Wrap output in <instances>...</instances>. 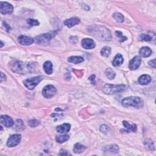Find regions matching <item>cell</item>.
Returning a JSON list of instances; mask_svg holds the SVG:
<instances>
[{
    "instance_id": "27",
    "label": "cell",
    "mask_w": 156,
    "mask_h": 156,
    "mask_svg": "<svg viewBox=\"0 0 156 156\" xmlns=\"http://www.w3.org/2000/svg\"><path fill=\"white\" fill-rule=\"evenodd\" d=\"M145 145L149 150H154V146L153 142L150 139H147L145 141Z\"/></svg>"
},
{
    "instance_id": "2",
    "label": "cell",
    "mask_w": 156,
    "mask_h": 156,
    "mask_svg": "<svg viewBox=\"0 0 156 156\" xmlns=\"http://www.w3.org/2000/svg\"><path fill=\"white\" fill-rule=\"evenodd\" d=\"M122 104L125 107L132 106L137 109H140L143 106V101L139 97L129 96L122 101Z\"/></svg>"
},
{
    "instance_id": "14",
    "label": "cell",
    "mask_w": 156,
    "mask_h": 156,
    "mask_svg": "<svg viewBox=\"0 0 156 156\" xmlns=\"http://www.w3.org/2000/svg\"><path fill=\"white\" fill-rule=\"evenodd\" d=\"M80 23V20L78 18L74 17V18H71L70 19H68L65 20L64 22V24L66 26L70 28H72L73 26H75V25H77Z\"/></svg>"
},
{
    "instance_id": "12",
    "label": "cell",
    "mask_w": 156,
    "mask_h": 156,
    "mask_svg": "<svg viewBox=\"0 0 156 156\" xmlns=\"http://www.w3.org/2000/svg\"><path fill=\"white\" fill-rule=\"evenodd\" d=\"M82 46L84 49H91L95 47V43L93 39H84L82 40Z\"/></svg>"
},
{
    "instance_id": "25",
    "label": "cell",
    "mask_w": 156,
    "mask_h": 156,
    "mask_svg": "<svg viewBox=\"0 0 156 156\" xmlns=\"http://www.w3.org/2000/svg\"><path fill=\"white\" fill-rule=\"evenodd\" d=\"M70 137L68 135H64V136H59L56 137V140L59 143H62L69 139Z\"/></svg>"
},
{
    "instance_id": "23",
    "label": "cell",
    "mask_w": 156,
    "mask_h": 156,
    "mask_svg": "<svg viewBox=\"0 0 156 156\" xmlns=\"http://www.w3.org/2000/svg\"><path fill=\"white\" fill-rule=\"evenodd\" d=\"M105 74H106L107 78L111 80L113 79L115 77V73L114 72V71L110 68H108L106 70V71H105Z\"/></svg>"
},
{
    "instance_id": "32",
    "label": "cell",
    "mask_w": 156,
    "mask_h": 156,
    "mask_svg": "<svg viewBox=\"0 0 156 156\" xmlns=\"http://www.w3.org/2000/svg\"><path fill=\"white\" fill-rule=\"evenodd\" d=\"M140 40L142 41H149L152 40V37L147 34H142L140 36Z\"/></svg>"
},
{
    "instance_id": "3",
    "label": "cell",
    "mask_w": 156,
    "mask_h": 156,
    "mask_svg": "<svg viewBox=\"0 0 156 156\" xmlns=\"http://www.w3.org/2000/svg\"><path fill=\"white\" fill-rule=\"evenodd\" d=\"M126 89V86L123 84H120V85H112V84H106L103 87V91L106 94L112 95L124 91Z\"/></svg>"
},
{
    "instance_id": "5",
    "label": "cell",
    "mask_w": 156,
    "mask_h": 156,
    "mask_svg": "<svg viewBox=\"0 0 156 156\" xmlns=\"http://www.w3.org/2000/svg\"><path fill=\"white\" fill-rule=\"evenodd\" d=\"M42 80H43V78L41 76H36L25 80L24 84L29 90H33Z\"/></svg>"
},
{
    "instance_id": "29",
    "label": "cell",
    "mask_w": 156,
    "mask_h": 156,
    "mask_svg": "<svg viewBox=\"0 0 156 156\" xmlns=\"http://www.w3.org/2000/svg\"><path fill=\"white\" fill-rule=\"evenodd\" d=\"M40 124V122L39 120H32L29 121L28 124L29 126H31V128H35L39 126Z\"/></svg>"
},
{
    "instance_id": "1",
    "label": "cell",
    "mask_w": 156,
    "mask_h": 156,
    "mask_svg": "<svg viewBox=\"0 0 156 156\" xmlns=\"http://www.w3.org/2000/svg\"><path fill=\"white\" fill-rule=\"evenodd\" d=\"M35 68V64L32 63H27L18 61L16 62L12 66V70L19 74H27L31 73Z\"/></svg>"
},
{
    "instance_id": "7",
    "label": "cell",
    "mask_w": 156,
    "mask_h": 156,
    "mask_svg": "<svg viewBox=\"0 0 156 156\" xmlns=\"http://www.w3.org/2000/svg\"><path fill=\"white\" fill-rule=\"evenodd\" d=\"M14 7L7 2L0 3V12L3 15L11 14L13 12Z\"/></svg>"
},
{
    "instance_id": "26",
    "label": "cell",
    "mask_w": 156,
    "mask_h": 156,
    "mask_svg": "<svg viewBox=\"0 0 156 156\" xmlns=\"http://www.w3.org/2000/svg\"><path fill=\"white\" fill-rule=\"evenodd\" d=\"M113 17L118 23H123L124 22V16L120 13L114 14L113 15Z\"/></svg>"
},
{
    "instance_id": "38",
    "label": "cell",
    "mask_w": 156,
    "mask_h": 156,
    "mask_svg": "<svg viewBox=\"0 0 156 156\" xmlns=\"http://www.w3.org/2000/svg\"><path fill=\"white\" fill-rule=\"evenodd\" d=\"M1 48H2V47H3V42L1 41Z\"/></svg>"
},
{
    "instance_id": "36",
    "label": "cell",
    "mask_w": 156,
    "mask_h": 156,
    "mask_svg": "<svg viewBox=\"0 0 156 156\" xmlns=\"http://www.w3.org/2000/svg\"><path fill=\"white\" fill-rule=\"evenodd\" d=\"M6 79V76H5V74H4L3 73H1V79H0V82H2L4 81H5Z\"/></svg>"
},
{
    "instance_id": "6",
    "label": "cell",
    "mask_w": 156,
    "mask_h": 156,
    "mask_svg": "<svg viewBox=\"0 0 156 156\" xmlns=\"http://www.w3.org/2000/svg\"><path fill=\"white\" fill-rule=\"evenodd\" d=\"M57 90L55 87L52 85H49L46 86L42 91V94H43L45 98L49 99L55 96L56 94Z\"/></svg>"
},
{
    "instance_id": "24",
    "label": "cell",
    "mask_w": 156,
    "mask_h": 156,
    "mask_svg": "<svg viewBox=\"0 0 156 156\" xmlns=\"http://www.w3.org/2000/svg\"><path fill=\"white\" fill-rule=\"evenodd\" d=\"M111 53V48L109 46H105L101 51V55L104 57H109Z\"/></svg>"
},
{
    "instance_id": "22",
    "label": "cell",
    "mask_w": 156,
    "mask_h": 156,
    "mask_svg": "<svg viewBox=\"0 0 156 156\" xmlns=\"http://www.w3.org/2000/svg\"><path fill=\"white\" fill-rule=\"evenodd\" d=\"M86 149V146L81 145L80 143H76V144L74 145L73 151H74V153L76 154H80V153H82L83 151H85Z\"/></svg>"
},
{
    "instance_id": "33",
    "label": "cell",
    "mask_w": 156,
    "mask_h": 156,
    "mask_svg": "<svg viewBox=\"0 0 156 156\" xmlns=\"http://www.w3.org/2000/svg\"><path fill=\"white\" fill-rule=\"evenodd\" d=\"M109 129V127L106 124L101 125V127H100V130L103 133H106L108 131Z\"/></svg>"
},
{
    "instance_id": "34",
    "label": "cell",
    "mask_w": 156,
    "mask_h": 156,
    "mask_svg": "<svg viewBox=\"0 0 156 156\" xmlns=\"http://www.w3.org/2000/svg\"><path fill=\"white\" fill-rule=\"evenodd\" d=\"M149 65L151 66V67H153V68H155V66H156V63H155V59H153L150 61L149 62Z\"/></svg>"
},
{
    "instance_id": "21",
    "label": "cell",
    "mask_w": 156,
    "mask_h": 156,
    "mask_svg": "<svg viewBox=\"0 0 156 156\" xmlns=\"http://www.w3.org/2000/svg\"><path fill=\"white\" fill-rule=\"evenodd\" d=\"M84 58L81 56H71L68 59V61L71 63H73L75 64H79V63H81L84 62Z\"/></svg>"
},
{
    "instance_id": "10",
    "label": "cell",
    "mask_w": 156,
    "mask_h": 156,
    "mask_svg": "<svg viewBox=\"0 0 156 156\" xmlns=\"http://www.w3.org/2000/svg\"><path fill=\"white\" fill-rule=\"evenodd\" d=\"M34 41V39L32 37L25 36H20L18 38V42L22 45H31Z\"/></svg>"
},
{
    "instance_id": "16",
    "label": "cell",
    "mask_w": 156,
    "mask_h": 156,
    "mask_svg": "<svg viewBox=\"0 0 156 156\" xmlns=\"http://www.w3.org/2000/svg\"><path fill=\"white\" fill-rule=\"evenodd\" d=\"M124 62V59L123 56L121 54H117L114 57V59L113 61L112 64L114 66H118L123 64Z\"/></svg>"
},
{
    "instance_id": "17",
    "label": "cell",
    "mask_w": 156,
    "mask_h": 156,
    "mask_svg": "<svg viewBox=\"0 0 156 156\" xmlns=\"http://www.w3.org/2000/svg\"><path fill=\"white\" fill-rule=\"evenodd\" d=\"M151 81V78L147 74H143L138 78V82L142 85H147Z\"/></svg>"
},
{
    "instance_id": "30",
    "label": "cell",
    "mask_w": 156,
    "mask_h": 156,
    "mask_svg": "<svg viewBox=\"0 0 156 156\" xmlns=\"http://www.w3.org/2000/svg\"><path fill=\"white\" fill-rule=\"evenodd\" d=\"M115 34H116L117 37H118L120 41L123 42V41H124L127 40V37L124 36L123 35V33H122L121 32H120V31H116Z\"/></svg>"
},
{
    "instance_id": "20",
    "label": "cell",
    "mask_w": 156,
    "mask_h": 156,
    "mask_svg": "<svg viewBox=\"0 0 156 156\" xmlns=\"http://www.w3.org/2000/svg\"><path fill=\"white\" fill-rule=\"evenodd\" d=\"M119 150V147L116 145H111L107 146L104 147V151L105 152H107V153H117Z\"/></svg>"
},
{
    "instance_id": "35",
    "label": "cell",
    "mask_w": 156,
    "mask_h": 156,
    "mask_svg": "<svg viewBox=\"0 0 156 156\" xmlns=\"http://www.w3.org/2000/svg\"><path fill=\"white\" fill-rule=\"evenodd\" d=\"M59 155H70V154L68 153V151L65 150V149H61L60 153H59Z\"/></svg>"
},
{
    "instance_id": "28",
    "label": "cell",
    "mask_w": 156,
    "mask_h": 156,
    "mask_svg": "<svg viewBox=\"0 0 156 156\" xmlns=\"http://www.w3.org/2000/svg\"><path fill=\"white\" fill-rule=\"evenodd\" d=\"M15 129L17 130H21L24 129L23 121L21 120H17L15 122Z\"/></svg>"
},
{
    "instance_id": "15",
    "label": "cell",
    "mask_w": 156,
    "mask_h": 156,
    "mask_svg": "<svg viewBox=\"0 0 156 156\" xmlns=\"http://www.w3.org/2000/svg\"><path fill=\"white\" fill-rule=\"evenodd\" d=\"M71 126L68 123L62 124L57 127V131L61 134H66L70 131Z\"/></svg>"
},
{
    "instance_id": "9",
    "label": "cell",
    "mask_w": 156,
    "mask_h": 156,
    "mask_svg": "<svg viewBox=\"0 0 156 156\" xmlns=\"http://www.w3.org/2000/svg\"><path fill=\"white\" fill-rule=\"evenodd\" d=\"M141 62H142V59L140 56L134 57L129 62V69L131 70L137 69L138 67L140 66Z\"/></svg>"
},
{
    "instance_id": "31",
    "label": "cell",
    "mask_w": 156,
    "mask_h": 156,
    "mask_svg": "<svg viewBox=\"0 0 156 156\" xmlns=\"http://www.w3.org/2000/svg\"><path fill=\"white\" fill-rule=\"evenodd\" d=\"M27 23L32 26H39V24H40L39 22V21L37 20L32 19V18L28 19L27 20Z\"/></svg>"
},
{
    "instance_id": "13",
    "label": "cell",
    "mask_w": 156,
    "mask_h": 156,
    "mask_svg": "<svg viewBox=\"0 0 156 156\" xmlns=\"http://www.w3.org/2000/svg\"><path fill=\"white\" fill-rule=\"evenodd\" d=\"M123 126L124 127V129H122L121 130V131L123 132H135L137 131V126L136 124H132V125H130L128 121H124L123 122Z\"/></svg>"
},
{
    "instance_id": "19",
    "label": "cell",
    "mask_w": 156,
    "mask_h": 156,
    "mask_svg": "<svg viewBox=\"0 0 156 156\" xmlns=\"http://www.w3.org/2000/svg\"><path fill=\"white\" fill-rule=\"evenodd\" d=\"M43 69L46 74H51L53 71L52 63L49 61L45 62V64H43Z\"/></svg>"
},
{
    "instance_id": "4",
    "label": "cell",
    "mask_w": 156,
    "mask_h": 156,
    "mask_svg": "<svg viewBox=\"0 0 156 156\" xmlns=\"http://www.w3.org/2000/svg\"><path fill=\"white\" fill-rule=\"evenodd\" d=\"M56 33L54 32L43 34L36 37L35 40L36 43L40 45H47L49 44V41L51 40L53 38L56 36Z\"/></svg>"
},
{
    "instance_id": "18",
    "label": "cell",
    "mask_w": 156,
    "mask_h": 156,
    "mask_svg": "<svg viewBox=\"0 0 156 156\" xmlns=\"http://www.w3.org/2000/svg\"><path fill=\"white\" fill-rule=\"evenodd\" d=\"M140 56H142L143 57H147L151 56L152 54V51L149 47H143L140 49V51H139Z\"/></svg>"
},
{
    "instance_id": "8",
    "label": "cell",
    "mask_w": 156,
    "mask_h": 156,
    "mask_svg": "<svg viewBox=\"0 0 156 156\" xmlns=\"http://www.w3.org/2000/svg\"><path fill=\"white\" fill-rule=\"evenodd\" d=\"M21 139H22V136L20 134L12 135L7 142V146L8 147L16 146L20 143Z\"/></svg>"
},
{
    "instance_id": "37",
    "label": "cell",
    "mask_w": 156,
    "mask_h": 156,
    "mask_svg": "<svg viewBox=\"0 0 156 156\" xmlns=\"http://www.w3.org/2000/svg\"><path fill=\"white\" fill-rule=\"evenodd\" d=\"M95 79V76L94 74L91 75V76L89 77V80H90V81H91V82H93H93H94Z\"/></svg>"
},
{
    "instance_id": "11",
    "label": "cell",
    "mask_w": 156,
    "mask_h": 156,
    "mask_svg": "<svg viewBox=\"0 0 156 156\" xmlns=\"http://www.w3.org/2000/svg\"><path fill=\"white\" fill-rule=\"evenodd\" d=\"M1 123L7 128H10L14 124V122L13 120L8 115H1Z\"/></svg>"
}]
</instances>
